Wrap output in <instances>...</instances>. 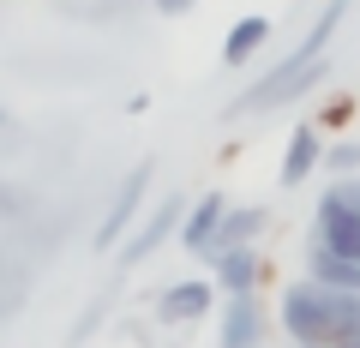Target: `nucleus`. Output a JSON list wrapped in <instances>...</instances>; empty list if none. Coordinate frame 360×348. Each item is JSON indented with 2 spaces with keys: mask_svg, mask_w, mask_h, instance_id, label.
Masks as SVG:
<instances>
[{
  "mask_svg": "<svg viewBox=\"0 0 360 348\" xmlns=\"http://www.w3.org/2000/svg\"><path fill=\"white\" fill-rule=\"evenodd\" d=\"M312 240H324L330 252H342V258L360 264V205H348V198H336L324 186L319 210H312Z\"/></svg>",
  "mask_w": 360,
  "mask_h": 348,
  "instance_id": "obj_5",
  "label": "nucleus"
},
{
  "mask_svg": "<svg viewBox=\"0 0 360 348\" xmlns=\"http://www.w3.org/2000/svg\"><path fill=\"white\" fill-rule=\"evenodd\" d=\"M210 276H217L222 295H258L264 288V258H258V246H229V252L210 258Z\"/></svg>",
  "mask_w": 360,
  "mask_h": 348,
  "instance_id": "obj_9",
  "label": "nucleus"
},
{
  "mask_svg": "<svg viewBox=\"0 0 360 348\" xmlns=\"http://www.w3.org/2000/svg\"><path fill=\"white\" fill-rule=\"evenodd\" d=\"M217 276H180V283H168L162 295H156V324H198V318H210V307H217Z\"/></svg>",
  "mask_w": 360,
  "mask_h": 348,
  "instance_id": "obj_6",
  "label": "nucleus"
},
{
  "mask_svg": "<svg viewBox=\"0 0 360 348\" xmlns=\"http://www.w3.org/2000/svg\"><path fill=\"white\" fill-rule=\"evenodd\" d=\"M324 78H330V60H295V54H283V60L270 66L258 84H246V91L229 103V120L270 115V108H288V103H300L307 91H319Z\"/></svg>",
  "mask_w": 360,
  "mask_h": 348,
  "instance_id": "obj_2",
  "label": "nucleus"
},
{
  "mask_svg": "<svg viewBox=\"0 0 360 348\" xmlns=\"http://www.w3.org/2000/svg\"><path fill=\"white\" fill-rule=\"evenodd\" d=\"M222 217H229V198L210 186L198 205H186V222H180V246H186L193 258H205V252H210V240H217V228H222Z\"/></svg>",
  "mask_w": 360,
  "mask_h": 348,
  "instance_id": "obj_10",
  "label": "nucleus"
},
{
  "mask_svg": "<svg viewBox=\"0 0 360 348\" xmlns=\"http://www.w3.org/2000/svg\"><path fill=\"white\" fill-rule=\"evenodd\" d=\"M307 348H354V342H307Z\"/></svg>",
  "mask_w": 360,
  "mask_h": 348,
  "instance_id": "obj_17",
  "label": "nucleus"
},
{
  "mask_svg": "<svg viewBox=\"0 0 360 348\" xmlns=\"http://www.w3.org/2000/svg\"><path fill=\"white\" fill-rule=\"evenodd\" d=\"M150 174H156L150 156H144V162H132L127 174H120V186H115V198H108L103 222H96V234H90V246H96V252H115V246L139 228V210H144V198H150Z\"/></svg>",
  "mask_w": 360,
  "mask_h": 348,
  "instance_id": "obj_3",
  "label": "nucleus"
},
{
  "mask_svg": "<svg viewBox=\"0 0 360 348\" xmlns=\"http://www.w3.org/2000/svg\"><path fill=\"white\" fill-rule=\"evenodd\" d=\"M324 168H330V174H360V138L324 144Z\"/></svg>",
  "mask_w": 360,
  "mask_h": 348,
  "instance_id": "obj_15",
  "label": "nucleus"
},
{
  "mask_svg": "<svg viewBox=\"0 0 360 348\" xmlns=\"http://www.w3.org/2000/svg\"><path fill=\"white\" fill-rule=\"evenodd\" d=\"M312 168H324V127L319 120H300L295 132H288V150H283V174L276 181L295 193V186H307Z\"/></svg>",
  "mask_w": 360,
  "mask_h": 348,
  "instance_id": "obj_8",
  "label": "nucleus"
},
{
  "mask_svg": "<svg viewBox=\"0 0 360 348\" xmlns=\"http://www.w3.org/2000/svg\"><path fill=\"white\" fill-rule=\"evenodd\" d=\"M108 300H115V288H103V295H96V300H90V307H84V318H78L72 324V330H66V342H90V336H96V330H103V312H108Z\"/></svg>",
  "mask_w": 360,
  "mask_h": 348,
  "instance_id": "obj_14",
  "label": "nucleus"
},
{
  "mask_svg": "<svg viewBox=\"0 0 360 348\" xmlns=\"http://www.w3.org/2000/svg\"><path fill=\"white\" fill-rule=\"evenodd\" d=\"M0 127H6V115H0Z\"/></svg>",
  "mask_w": 360,
  "mask_h": 348,
  "instance_id": "obj_18",
  "label": "nucleus"
},
{
  "mask_svg": "<svg viewBox=\"0 0 360 348\" xmlns=\"http://www.w3.org/2000/svg\"><path fill=\"white\" fill-rule=\"evenodd\" d=\"M258 342H264V300L258 295H222L217 348H258Z\"/></svg>",
  "mask_w": 360,
  "mask_h": 348,
  "instance_id": "obj_7",
  "label": "nucleus"
},
{
  "mask_svg": "<svg viewBox=\"0 0 360 348\" xmlns=\"http://www.w3.org/2000/svg\"><path fill=\"white\" fill-rule=\"evenodd\" d=\"M258 348H264V342H258Z\"/></svg>",
  "mask_w": 360,
  "mask_h": 348,
  "instance_id": "obj_19",
  "label": "nucleus"
},
{
  "mask_svg": "<svg viewBox=\"0 0 360 348\" xmlns=\"http://www.w3.org/2000/svg\"><path fill=\"white\" fill-rule=\"evenodd\" d=\"M150 6H156V13H162V18H186V13H193V6H198V0H150Z\"/></svg>",
  "mask_w": 360,
  "mask_h": 348,
  "instance_id": "obj_16",
  "label": "nucleus"
},
{
  "mask_svg": "<svg viewBox=\"0 0 360 348\" xmlns=\"http://www.w3.org/2000/svg\"><path fill=\"white\" fill-rule=\"evenodd\" d=\"M276 324L288 330V342H295V348H307V342H336V336H342V288L319 283V276L283 288Z\"/></svg>",
  "mask_w": 360,
  "mask_h": 348,
  "instance_id": "obj_1",
  "label": "nucleus"
},
{
  "mask_svg": "<svg viewBox=\"0 0 360 348\" xmlns=\"http://www.w3.org/2000/svg\"><path fill=\"white\" fill-rule=\"evenodd\" d=\"M307 276H319V283L330 288H348V295H360V264L342 252H330L324 240H307Z\"/></svg>",
  "mask_w": 360,
  "mask_h": 348,
  "instance_id": "obj_13",
  "label": "nucleus"
},
{
  "mask_svg": "<svg viewBox=\"0 0 360 348\" xmlns=\"http://www.w3.org/2000/svg\"><path fill=\"white\" fill-rule=\"evenodd\" d=\"M264 42H270V18H264V13L234 18V25H229V37H222V66H234V72H240V66L252 60V54L264 49Z\"/></svg>",
  "mask_w": 360,
  "mask_h": 348,
  "instance_id": "obj_12",
  "label": "nucleus"
},
{
  "mask_svg": "<svg viewBox=\"0 0 360 348\" xmlns=\"http://www.w3.org/2000/svg\"><path fill=\"white\" fill-rule=\"evenodd\" d=\"M264 228H270V210L264 205H229V217H222V228H217V240H210L205 258L229 252V246H258V240H264Z\"/></svg>",
  "mask_w": 360,
  "mask_h": 348,
  "instance_id": "obj_11",
  "label": "nucleus"
},
{
  "mask_svg": "<svg viewBox=\"0 0 360 348\" xmlns=\"http://www.w3.org/2000/svg\"><path fill=\"white\" fill-rule=\"evenodd\" d=\"M180 222H186V198H180V193H162V198L139 217V228L120 240L115 271H132V264H144V258H156L168 240H180Z\"/></svg>",
  "mask_w": 360,
  "mask_h": 348,
  "instance_id": "obj_4",
  "label": "nucleus"
}]
</instances>
